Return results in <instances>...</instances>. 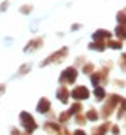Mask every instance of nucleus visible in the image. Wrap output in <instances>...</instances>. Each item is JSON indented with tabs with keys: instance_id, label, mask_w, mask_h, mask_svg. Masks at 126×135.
<instances>
[{
	"instance_id": "nucleus-8",
	"label": "nucleus",
	"mask_w": 126,
	"mask_h": 135,
	"mask_svg": "<svg viewBox=\"0 0 126 135\" xmlns=\"http://www.w3.org/2000/svg\"><path fill=\"white\" fill-rule=\"evenodd\" d=\"M56 96H57V100L61 101V103H67V100H69L71 95H69V91L62 86V88H59V90L56 91Z\"/></svg>"
},
{
	"instance_id": "nucleus-24",
	"label": "nucleus",
	"mask_w": 126,
	"mask_h": 135,
	"mask_svg": "<svg viewBox=\"0 0 126 135\" xmlns=\"http://www.w3.org/2000/svg\"><path fill=\"white\" fill-rule=\"evenodd\" d=\"M111 132H113V135H119V127H118V125H113L111 127Z\"/></svg>"
},
{
	"instance_id": "nucleus-5",
	"label": "nucleus",
	"mask_w": 126,
	"mask_h": 135,
	"mask_svg": "<svg viewBox=\"0 0 126 135\" xmlns=\"http://www.w3.org/2000/svg\"><path fill=\"white\" fill-rule=\"evenodd\" d=\"M89 90L86 86H76L72 91H71V96L76 100V101H81V100H87L89 98Z\"/></svg>"
},
{
	"instance_id": "nucleus-7",
	"label": "nucleus",
	"mask_w": 126,
	"mask_h": 135,
	"mask_svg": "<svg viewBox=\"0 0 126 135\" xmlns=\"http://www.w3.org/2000/svg\"><path fill=\"white\" fill-rule=\"evenodd\" d=\"M37 112H39V113L50 112V101H49V98H40L39 100V103H37Z\"/></svg>"
},
{
	"instance_id": "nucleus-3",
	"label": "nucleus",
	"mask_w": 126,
	"mask_h": 135,
	"mask_svg": "<svg viewBox=\"0 0 126 135\" xmlns=\"http://www.w3.org/2000/svg\"><path fill=\"white\" fill-rule=\"evenodd\" d=\"M121 101V96L119 95H111L109 96V100L106 101V105H104V108H103V112H101V115H103L104 118L109 117L113 112H114V108H116V105Z\"/></svg>"
},
{
	"instance_id": "nucleus-1",
	"label": "nucleus",
	"mask_w": 126,
	"mask_h": 135,
	"mask_svg": "<svg viewBox=\"0 0 126 135\" xmlns=\"http://www.w3.org/2000/svg\"><path fill=\"white\" fill-rule=\"evenodd\" d=\"M19 118H20V123H22L25 133H34L37 130V123L34 122V117L29 112H20Z\"/></svg>"
},
{
	"instance_id": "nucleus-19",
	"label": "nucleus",
	"mask_w": 126,
	"mask_h": 135,
	"mask_svg": "<svg viewBox=\"0 0 126 135\" xmlns=\"http://www.w3.org/2000/svg\"><path fill=\"white\" fill-rule=\"evenodd\" d=\"M29 71H30V64H24V66H20L19 74H27Z\"/></svg>"
},
{
	"instance_id": "nucleus-28",
	"label": "nucleus",
	"mask_w": 126,
	"mask_h": 135,
	"mask_svg": "<svg viewBox=\"0 0 126 135\" xmlns=\"http://www.w3.org/2000/svg\"><path fill=\"white\" fill-rule=\"evenodd\" d=\"M81 29V25L79 24H72V27H71V31H79Z\"/></svg>"
},
{
	"instance_id": "nucleus-9",
	"label": "nucleus",
	"mask_w": 126,
	"mask_h": 135,
	"mask_svg": "<svg viewBox=\"0 0 126 135\" xmlns=\"http://www.w3.org/2000/svg\"><path fill=\"white\" fill-rule=\"evenodd\" d=\"M109 37H111V32L103 31V29H99V31H96L92 34V41H103V39H109Z\"/></svg>"
},
{
	"instance_id": "nucleus-17",
	"label": "nucleus",
	"mask_w": 126,
	"mask_h": 135,
	"mask_svg": "<svg viewBox=\"0 0 126 135\" xmlns=\"http://www.w3.org/2000/svg\"><path fill=\"white\" fill-rule=\"evenodd\" d=\"M116 19H118V22H119V25H124V27H126V14H124V12L116 14Z\"/></svg>"
},
{
	"instance_id": "nucleus-13",
	"label": "nucleus",
	"mask_w": 126,
	"mask_h": 135,
	"mask_svg": "<svg viewBox=\"0 0 126 135\" xmlns=\"http://www.w3.org/2000/svg\"><path fill=\"white\" fill-rule=\"evenodd\" d=\"M81 110H82V105L79 103V101H76V103L72 105V107L69 108V113H71V117H72V115H77V113H81Z\"/></svg>"
},
{
	"instance_id": "nucleus-25",
	"label": "nucleus",
	"mask_w": 126,
	"mask_h": 135,
	"mask_svg": "<svg viewBox=\"0 0 126 135\" xmlns=\"http://www.w3.org/2000/svg\"><path fill=\"white\" fill-rule=\"evenodd\" d=\"M10 133H12V135H20L19 128H15V127H12V128H10Z\"/></svg>"
},
{
	"instance_id": "nucleus-23",
	"label": "nucleus",
	"mask_w": 126,
	"mask_h": 135,
	"mask_svg": "<svg viewBox=\"0 0 126 135\" xmlns=\"http://www.w3.org/2000/svg\"><path fill=\"white\" fill-rule=\"evenodd\" d=\"M126 112V100H123V105H121V110H119V113H118V117H123V113Z\"/></svg>"
},
{
	"instance_id": "nucleus-26",
	"label": "nucleus",
	"mask_w": 126,
	"mask_h": 135,
	"mask_svg": "<svg viewBox=\"0 0 126 135\" xmlns=\"http://www.w3.org/2000/svg\"><path fill=\"white\" fill-rule=\"evenodd\" d=\"M7 7H8V2H3L2 5H0V10H2V12H3V10H7Z\"/></svg>"
},
{
	"instance_id": "nucleus-4",
	"label": "nucleus",
	"mask_w": 126,
	"mask_h": 135,
	"mask_svg": "<svg viewBox=\"0 0 126 135\" xmlns=\"http://www.w3.org/2000/svg\"><path fill=\"white\" fill-rule=\"evenodd\" d=\"M67 52H69V49H67V47H62V49L56 51V52H54L52 56L45 57L44 61L40 62V68H45L47 64H52V62H57V61H61V59H64V57L67 56Z\"/></svg>"
},
{
	"instance_id": "nucleus-21",
	"label": "nucleus",
	"mask_w": 126,
	"mask_h": 135,
	"mask_svg": "<svg viewBox=\"0 0 126 135\" xmlns=\"http://www.w3.org/2000/svg\"><path fill=\"white\" fill-rule=\"evenodd\" d=\"M119 66H121V69H126V54H123L119 59Z\"/></svg>"
},
{
	"instance_id": "nucleus-20",
	"label": "nucleus",
	"mask_w": 126,
	"mask_h": 135,
	"mask_svg": "<svg viewBox=\"0 0 126 135\" xmlns=\"http://www.w3.org/2000/svg\"><path fill=\"white\" fill-rule=\"evenodd\" d=\"M20 12H22V14H30V12H32V5H24V7H20Z\"/></svg>"
},
{
	"instance_id": "nucleus-6",
	"label": "nucleus",
	"mask_w": 126,
	"mask_h": 135,
	"mask_svg": "<svg viewBox=\"0 0 126 135\" xmlns=\"http://www.w3.org/2000/svg\"><path fill=\"white\" fill-rule=\"evenodd\" d=\"M42 44H44V42H42L40 37H37V39H32V41H29V44L24 47V52H25V54H30V52H34V51L40 49Z\"/></svg>"
},
{
	"instance_id": "nucleus-29",
	"label": "nucleus",
	"mask_w": 126,
	"mask_h": 135,
	"mask_svg": "<svg viewBox=\"0 0 126 135\" xmlns=\"http://www.w3.org/2000/svg\"><path fill=\"white\" fill-rule=\"evenodd\" d=\"M3 91H5V84H0V95H2Z\"/></svg>"
},
{
	"instance_id": "nucleus-15",
	"label": "nucleus",
	"mask_w": 126,
	"mask_h": 135,
	"mask_svg": "<svg viewBox=\"0 0 126 135\" xmlns=\"http://www.w3.org/2000/svg\"><path fill=\"white\" fill-rule=\"evenodd\" d=\"M114 32H116V36L119 37V39H126V29H124V25H118Z\"/></svg>"
},
{
	"instance_id": "nucleus-11",
	"label": "nucleus",
	"mask_w": 126,
	"mask_h": 135,
	"mask_svg": "<svg viewBox=\"0 0 126 135\" xmlns=\"http://www.w3.org/2000/svg\"><path fill=\"white\" fill-rule=\"evenodd\" d=\"M94 96H96V100H98V101L104 100V98H106V91H104V88L96 86V88H94Z\"/></svg>"
},
{
	"instance_id": "nucleus-22",
	"label": "nucleus",
	"mask_w": 126,
	"mask_h": 135,
	"mask_svg": "<svg viewBox=\"0 0 126 135\" xmlns=\"http://www.w3.org/2000/svg\"><path fill=\"white\" fill-rule=\"evenodd\" d=\"M92 68H94V66H92L91 64V62H89V64H86V66H84V73H86V74H89V73H92Z\"/></svg>"
},
{
	"instance_id": "nucleus-18",
	"label": "nucleus",
	"mask_w": 126,
	"mask_h": 135,
	"mask_svg": "<svg viewBox=\"0 0 126 135\" xmlns=\"http://www.w3.org/2000/svg\"><path fill=\"white\" fill-rule=\"evenodd\" d=\"M69 117H71V113H69V112L61 113V115H59V123H66V120H67Z\"/></svg>"
},
{
	"instance_id": "nucleus-14",
	"label": "nucleus",
	"mask_w": 126,
	"mask_h": 135,
	"mask_svg": "<svg viewBox=\"0 0 126 135\" xmlns=\"http://www.w3.org/2000/svg\"><path fill=\"white\" fill-rule=\"evenodd\" d=\"M86 118H87L89 122H96V120L99 118V115H98V112H96L94 108H89V112L86 113Z\"/></svg>"
},
{
	"instance_id": "nucleus-10",
	"label": "nucleus",
	"mask_w": 126,
	"mask_h": 135,
	"mask_svg": "<svg viewBox=\"0 0 126 135\" xmlns=\"http://www.w3.org/2000/svg\"><path fill=\"white\" fill-rule=\"evenodd\" d=\"M104 79H106V71H104V73H103V71H99V73H94V74L91 76V83L94 84V86H98L101 81L104 83Z\"/></svg>"
},
{
	"instance_id": "nucleus-2",
	"label": "nucleus",
	"mask_w": 126,
	"mask_h": 135,
	"mask_svg": "<svg viewBox=\"0 0 126 135\" xmlns=\"http://www.w3.org/2000/svg\"><path fill=\"white\" fill-rule=\"evenodd\" d=\"M76 79H77V69L72 68V66L66 68L61 73V76H59V83L61 84H71V83H74Z\"/></svg>"
},
{
	"instance_id": "nucleus-16",
	"label": "nucleus",
	"mask_w": 126,
	"mask_h": 135,
	"mask_svg": "<svg viewBox=\"0 0 126 135\" xmlns=\"http://www.w3.org/2000/svg\"><path fill=\"white\" fill-rule=\"evenodd\" d=\"M108 46L111 49H121V47H123V42H121V41H109Z\"/></svg>"
},
{
	"instance_id": "nucleus-27",
	"label": "nucleus",
	"mask_w": 126,
	"mask_h": 135,
	"mask_svg": "<svg viewBox=\"0 0 126 135\" xmlns=\"http://www.w3.org/2000/svg\"><path fill=\"white\" fill-rule=\"evenodd\" d=\"M72 135H87V133L84 132V130H76V132H74Z\"/></svg>"
},
{
	"instance_id": "nucleus-12",
	"label": "nucleus",
	"mask_w": 126,
	"mask_h": 135,
	"mask_svg": "<svg viewBox=\"0 0 126 135\" xmlns=\"http://www.w3.org/2000/svg\"><path fill=\"white\" fill-rule=\"evenodd\" d=\"M89 49H96V51H104L106 49V44L103 41H94L89 44Z\"/></svg>"
}]
</instances>
